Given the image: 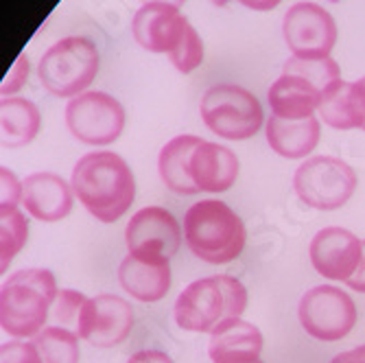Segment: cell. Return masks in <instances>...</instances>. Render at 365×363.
Here are the masks:
<instances>
[{"mask_svg":"<svg viewBox=\"0 0 365 363\" xmlns=\"http://www.w3.org/2000/svg\"><path fill=\"white\" fill-rule=\"evenodd\" d=\"M269 108L276 118L284 121H302L311 118L315 110H319L324 94L304 77L282 73L269 88Z\"/></svg>","mask_w":365,"mask_h":363,"instance_id":"19","label":"cell"},{"mask_svg":"<svg viewBox=\"0 0 365 363\" xmlns=\"http://www.w3.org/2000/svg\"><path fill=\"white\" fill-rule=\"evenodd\" d=\"M293 188L315 210H337L356 190V173L348 162L330 155H315L295 171Z\"/></svg>","mask_w":365,"mask_h":363,"instance_id":"7","label":"cell"},{"mask_svg":"<svg viewBox=\"0 0 365 363\" xmlns=\"http://www.w3.org/2000/svg\"><path fill=\"white\" fill-rule=\"evenodd\" d=\"M59 295L51 270L31 267L9 276L0 289V326L16 339L38 337Z\"/></svg>","mask_w":365,"mask_h":363,"instance_id":"2","label":"cell"},{"mask_svg":"<svg viewBox=\"0 0 365 363\" xmlns=\"http://www.w3.org/2000/svg\"><path fill=\"white\" fill-rule=\"evenodd\" d=\"M73 184L57 173H33L22 182V204L31 217L53 223L68 217L73 210Z\"/></svg>","mask_w":365,"mask_h":363,"instance_id":"16","label":"cell"},{"mask_svg":"<svg viewBox=\"0 0 365 363\" xmlns=\"http://www.w3.org/2000/svg\"><path fill=\"white\" fill-rule=\"evenodd\" d=\"M247 7H254V9H274V7H276V3H272V5H256V3H247Z\"/></svg>","mask_w":365,"mask_h":363,"instance_id":"35","label":"cell"},{"mask_svg":"<svg viewBox=\"0 0 365 363\" xmlns=\"http://www.w3.org/2000/svg\"><path fill=\"white\" fill-rule=\"evenodd\" d=\"M239 169L241 164L235 151L208 140L199 143L188 160V175L199 193L230 190L239 178Z\"/></svg>","mask_w":365,"mask_h":363,"instance_id":"15","label":"cell"},{"mask_svg":"<svg viewBox=\"0 0 365 363\" xmlns=\"http://www.w3.org/2000/svg\"><path fill=\"white\" fill-rule=\"evenodd\" d=\"M125 108L108 92H83L66 108V125L83 145L106 147L120 138L125 129Z\"/></svg>","mask_w":365,"mask_h":363,"instance_id":"8","label":"cell"},{"mask_svg":"<svg viewBox=\"0 0 365 363\" xmlns=\"http://www.w3.org/2000/svg\"><path fill=\"white\" fill-rule=\"evenodd\" d=\"M29 221L18 206H0V274L11 265L18 252L26 245Z\"/></svg>","mask_w":365,"mask_h":363,"instance_id":"25","label":"cell"},{"mask_svg":"<svg viewBox=\"0 0 365 363\" xmlns=\"http://www.w3.org/2000/svg\"><path fill=\"white\" fill-rule=\"evenodd\" d=\"M127 363H173V359L162 350H140L131 354Z\"/></svg>","mask_w":365,"mask_h":363,"instance_id":"32","label":"cell"},{"mask_svg":"<svg viewBox=\"0 0 365 363\" xmlns=\"http://www.w3.org/2000/svg\"><path fill=\"white\" fill-rule=\"evenodd\" d=\"M101 55L86 36H71L53 44L40 59V81L55 96H79L98 75Z\"/></svg>","mask_w":365,"mask_h":363,"instance_id":"5","label":"cell"},{"mask_svg":"<svg viewBox=\"0 0 365 363\" xmlns=\"http://www.w3.org/2000/svg\"><path fill=\"white\" fill-rule=\"evenodd\" d=\"M199 114L212 134L237 143L254 138L264 123V110L258 98L235 83L208 88L199 103Z\"/></svg>","mask_w":365,"mask_h":363,"instance_id":"6","label":"cell"},{"mask_svg":"<svg viewBox=\"0 0 365 363\" xmlns=\"http://www.w3.org/2000/svg\"><path fill=\"white\" fill-rule=\"evenodd\" d=\"M302 328L319 342H337L356 324V307L350 295L333 285L309 289L300 300Z\"/></svg>","mask_w":365,"mask_h":363,"instance_id":"9","label":"cell"},{"mask_svg":"<svg viewBox=\"0 0 365 363\" xmlns=\"http://www.w3.org/2000/svg\"><path fill=\"white\" fill-rule=\"evenodd\" d=\"M0 195H3L0 206H18V202L22 200V184L5 167L0 169Z\"/></svg>","mask_w":365,"mask_h":363,"instance_id":"31","label":"cell"},{"mask_svg":"<svg viewBox=\"0 0 365 363\" xmlns=\"http://www.w3.org/2000/svg\"><path fill=\"white\" fill-rule=\"evenodd\" d=\"M26 77H29V57L22 55L16 59V63L9 68V73L5 75L3 79V86H0V92H3V98L5 96H11L14 92H18L24 83H26Z\"/></svg>","mask_w":365,"mask_h":363,"instance_id":"30","label":"cell"},{"mask_svg":"<svg viewBox=\"0 0 365 363\" xmlns=\"http://www.w3.org/2000/svg\"><path fill=\"white\" fill-rule=\"evenodd\" d=\"M262 346L264 339L258 326L241 317H232L221 322L210 333L208 354L212 363H250L260 359Z\"/></svg>","mask_w":365,"mask_h":363,"instance_id":"18","label":"cell"},{"mask_svg":"<svg viewBox=\"0 0 365 363\" xmlns=\"http://www.w3.org/2000/svg\"><path fill=\"white\" fill-rule=\"evenodd\" d=\"M319 116L335 129L365 127V79L354 83L339 81L319 106Z\"/></svg>","mask_w":365,"mask_h":363,"instance_id":"21","label":"cell"},{"mask_svg":"<svg viewBox=\"0 0 365 363\" xmlns=\"http://www.w3.org/2000/svg\"><path fill=\"white\" fill-rule=\"evenodd\" d=\"M341 357L348 361H354V363H365V346H359L350 352H341Z\"/></svg>","mask_w":365,"mask_h":363,"instance_id":"34","label":"cell"},{"mask_svg":"<svg viewBox=\"0 0 365 363\" xmlns=\"http://www.w3.org/2000/svg\"><path fill=\"white\" fill-rule=\"evenodd\" d=\"M284 42L297 59H324L337 44V22L315 3L293 5L282 22Z\"/></svg>","mask_w":365,"mask_h":363,"instance_id":"10","label":"cell"},{"mask_svg":"<svg viewBox=\"0 0 365 363\" xmlns=\"http://www.w3.org/2000/svg\"><path fill=\"white\" fill-rule=\"evenodd\" d=\"M264 134H267L269 147L280 158L302 160L315 151L322 136V127L315 116L302 121H284V118L269 116Z\"/></svg>","mask_w":365,"mask_h":363,"instance_id":"20","label":"cell"},{"mask_svg":"<svg viewBox=\"0 0 365 363\" xmlns=\"http://www.w3.org/2000/svg\"><path fill=\"white\" fill-rule=\"evenodd\" d=\"M202 143L197 136H175L162 147L158 158V171L162 182L167 184L169 190L178 195H195L199 193L188 175V160L195 151V147Z\"/></svg>","mask_w":365,"mask_h":363,"instance_id":"23","label":"cell"},{"mask_svg":"<svg viewBox=\"0 0 365 363\" xmlns=\"http://www.w3.org/2000/svg\"><path fill=\"white\" fill-rule=\"evenodd\" d=\"M129 254L143 258H173L182 245L180 221L173 213L160 206H147L129 219L125 230Z\"/></svg>","mask_w":365,"mask_h":363,"instance_id":"12","label":"cell"},{"mask_svg":"<svg viewBox=\"0 0 365 363\" xmlns=\"http://www.w3.org/2000/svg\"><path fill=\"white\" fill-rule=\"evenodd\" d=\"M0 363H44L36 344L14 339L0 346Z\"/></svg>","mask_w":365,"mask_h":363,"instance_id":"29","label":"cell"},{"mask_svg":"<svg viewBox=\"0 0 365 363\" xmlns=\"http://www.w3.org/2000/svg\"><path fill=\"white\" fill-rule=\"evenodd\" d=\"M190 22L173 3H145L131 22L136 42L149 53H167L171 55Z\"/></svg>","mask_w":365,"mask_h":363,"instance_id":"13","label":"cell"},{"mask_svg":"<svg viewBox=\"0 0 365 363\" xmlns=\"http://www.w3.org/2000/svg\"><path fill=\"white\" fill-rule=\"evenodd\" d=\"M247 309V289L235 276H210L190 282L175 300V324L188 333H212Z\"/></svg>","mask_w":365,"mask_h":363,"instance_id":"4","label":"cell"},{"mask_svg":"<svg viewBox=\"0 0 365 363\" xmlns=\"http://www.w3.org/2000/svg\"><path fill=\"white\" fill-rule=\"evenodd\" d=\"M184 239L188 250L210 265H225L241 256L247 230L241 217L225 202L204 200L186 210Z\"/></svg>","mask_w":365,"mask_h":363,"instance_id":"3","label":"cell"},{"mask_svg":"<svg viewBox=\"0 0 365 363\" xmlns=\"http://www.w3.org/2000/svg\"><path fill=\"white\" fill-rule=\"evenodd\" d=\"M33 344L44 363H79V335L63 326H46Z\"/></svg>","mask_w":365,"mask_h":363,"instance_id":"24","label":"cell"},{"mask_svg":"<svg viewBox=\"0 0 365 363\" xmlns=\"http://www.w3.org/2000/svg\"><path fill=\"white\" fill-rule=\"evenodd\" d=\"M171 63L184 75L192 73L195 68H199L204 61V42L199 38V33L192 29V24L186 29V36L182 38V42L178 44V48L169 55Z\"/></svg>","mask_w":365,"mask_h":363,"instance_id":"27","label":"cell"},{"mask_svg":"<svg viewBox=\"0 0 365 363\" xmlns=\"http://www.w3.org/2000/svg\"><path fill=\"white\" fill-rule=\"evenodd\" d=\"M250 363H262V361H260V359H258V361H250Z\"/></svg>","mask_w":365,"mask_h":363,"instance_id":"37","label":"cell"},{"mask_svg":"<svg viewBox=\"0 0 365 363\" xmlns=\"http://www.w3.org/2000/svg\"><path fill=\"white\" fill-rule=\"evenodd\" d=\"M361 260H359V267H356V272L346 280V285L350 287V289H354V291H359V293H365V241H361Z\"/></svg>","mask_w":365,"mask_h":363,"instance_id":"33","label":"cell"},{"mask_svg":"<svg viewBox=\"0 0 365 363\" xmlns=\"http://www.w3.org/2000/svg\"><path fill=\"white\" fill-rule=\"evenodd\" d=\"M118 282L134 300L158 302L171 289V262L127 254L118 267Z\"/></svg>","mask_w":365,"mask_h":363,"instance_id":"17","label":"cell"},{"mask_svg":"<svg viewBox=\"0 0 365 363\" xmlns=\"http://www.w3.org/2000/svg\"><path fill=\"white\" fill-rule=\"evenodd\" d=\"M73 190L94 219L114 223L134 204L136 180L118 153L92 151L75 164Z\"/></svg>","mask_w":365,"mask_h":363,"instance_id":"1","label":"cell"},{"mask_svg":"<svg viewBox=\"0 0 365 363\" xmlns=\"http://www.w3.org/2000/svg\"><path fill=\"white\" fill-rule=\"evenodd\" d=\"M363 79H365V77H363ZM363 131H365V127H363Z\"/></svg>","mask_w":365,"mask_h":363,"instance_id":"38","label":"cell"},{"mask_svg":"<svg viewBox=\"0 0 365 363\" xmlns=\"http://www.w3.org/2000/svg\"><path fill=\"white\" fill-rule=\"evenodd\" d=\"M282 73H293L300 75L307 81H311L324 96L333 90L341 81V71L333 57H324V59H297L291 57L284 61Z\"/></svg>","mask_w":365,"mask_h":363,"instance_id":"26","label":"cell"},{"mask_svg":"<svg viewBox=\"0 0 365 363\" xmlns=\"http://www.w3.org/2000/svg\"><path fill=\"white\" fill-rule=\"evenodd\" d=\"M330 363H354V361H348V359H344L341 354H337V357H335L333 361H330Z\"/></svg>","mask_w":365,"mask_h":363,"instance_id":"36","label":"cell"},{"mask_svg":"<svg viewBox=\"0 0 365 363\" xmlns=\"http://www.w3.org/2000/svg\"><path fill=\"white\" fill-rule=\"evenodd\" d=\"M0 127H3V145L24 147L38 138L42 129V114L29 98L5 96L0 103Z\"/></svg>","mask_w":365,"mask_h":363,"instance_id":"22","label":"cell"},{"mask_svg":"<svg viewBox=\"0 0 365 363\" xmlns=\"http://www.w3.org/2000/svg\"><path fill=\"white\" fill-rule=\"evenodd\" d=\"M134 326V309L120 295L101 293L86 300L79 322V339L96 348H114L123 344Z\"/></svg>","mask_w":365,"mask_h":363,"instance_id":"11","label":"cell"},{"mask_svg":"<svg viewBox=\"0 0 365 363\" xmlns=\"http://www.w3.org/2000/svg\"><path fill=\"white\" fill-rule=\"evenodd\" d=\"M361 241L344 227H324L311 241V262L319 276L346 282L359 267Z\"/></svg>","mask_w":365,"mask_h":363,"instance_id":"14","label":"cell"},{"mask_svg":"<svg viewBox=\"0 0 365 363\" xmlns=\"http://www.w3.org/2000/svg\"><path fill=\"white\" fill-rule=\"evenodd\" d=\"M83 305H86L83 293L73 291V289H61L59 295H57V300H55V305H53V315L61 324H73V322L77 324Z\"/></svg>","mask_w":365,"mask_h":363,"instance_id":"28","label":"cell"}]
</instances>
